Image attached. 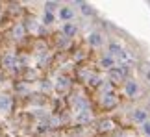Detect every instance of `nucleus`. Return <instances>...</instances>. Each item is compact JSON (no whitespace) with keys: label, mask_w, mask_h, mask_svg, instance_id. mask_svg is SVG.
<instances>
[{"label":"nucleus","mask_w":150,"mask_h":137,"mask_svg":"<svg viewBox=\"0 0 150 137\" xmlns=\"http://www.w3.org/2000/svg\"><path fill=\"white\" fill-rule=\"evenodd\" d=\"M87 41H89V44L93 48H100L104 43H106V39H104V35L100 32H91L89 33V37H87Z\"/></svg>","instance_id":"nucleus-5"},{"label":"nucleus","mask_w":150,"mask_h":137,"mask_svg":"<svg viewBox=\"0 0 150 137\" xmlns=\"http://www.w3.org/2000/svg\"><path fill=\"white\" fill-rule=\"evenodd\" d=\"M122 52H124V47L119 41H109L108 43V56H111V58H119Z\"/></svg>","instance_id":"nucleus-4"},{"label":"nucleus","mask_w":150,"mask_h":137,"mask_svg":"<svg viewBox=\"0 0 150 137\" xmlns=\"http://www.w3.org/2000/svg\"><path fill=\"white\" fill-rule=\"evenodd\" d=\"M115 104H117V96H115L113 93H106V95H104V106H106V107H111Z\"/></svg>","instance_id":"nucleus-9"},{"label":"nucleus","mask_w":150,"mask_h":137,"mask_svg":"<svg viewBox=\"0 0 150 137\" xmlns=\"http://www.w3.org/2000/svg\"><path fill=\"white\" fill-rule=\"evenodd\" d=\"M108 74H109V82H113V83H122V82H126V74H128V68H126L124 65H119V67L111 68V71H109Z\"/></svg>","instance_id":"nucleus-1"},{"label":"nucleus","mask_w":150,"mask_h":137,"mask_svg":"<svg viewBox=\"0 0 150 137\" xmlns=\"http://www.w3.org/2000/svg\"><path fill=\"white\" fill-rule=\"evenodd\" d=\"M100 67L102 68H106V71L109 72V71H111V68H115V58H111V56H104V58L100 59Z\"/></svg>","instance_id":"nucleus-7"},{"label":"nucleus","mask_w":150,"mask_h":137,"mask_svg":"<svg viewBox=\"0 0 150 137\" xmlns=\"http://www.w3.org/2000/svg\"><path fill=\"white\" fill-rule=\"evenodd\" d=\"M141 133L145 135V137H150V119L145 124H141Z\"/></svg>","instance_id":"nucleus-10"},{"label":"nucleus","mask_w":150,"mask_h":137,"mask_svg":"<svg viewBox=\"0 0 150 137\" xmlns=\"http://www.w3.org/2000/svg\"><path fill=\"white\" fill-rule=\"evenodd\" d=\"M139 83L135 82V80H126L124 82V93H126V96H130V98H137L139 96Z\"/></svg>","instance_id":"nucleus-2"},{"label":"nucleus","mask_w":150,"mask_h":137,"mask_svg":"<svg viewBox=\"0 0 150 137\" xmlns=\"http://www.w3.org/2000/svg\"><path fill=\"white\" fill-rule=\"evenodd\" d=\"M82 11H83V13H87V15H91V13H93V11L89 9V6H87V4H82Z\"/></svg>","instance_id":"nucleus-12"},{"label":"nucleus","mask_w":150,"mask_h":137,"mask_svg":"<svg viewBox=\"0 0 150 137\" xmlns=\"http://www.w3.org/2000/svg\"><path fill=\"white\" fill-rule=\"evenodd\" d=\"M43 22L45 24H52L54 22V15L50 13V11H45V17H43Z\"/></svg>","instance_id":"nucleus-11"},{"label":"nucleus","mask_w":150,"mask_h":137,"mask_svg":"<svg viewBox=\"0 0 150 137\" xmlns=\"http://www.w3.org/2000/svg\"><path fill=\"white\" fill-rule=\"evenodd\" d=\"M59 19L63 20V22H71L72 19H74V9L71 8V6H63V8H59Z\"/></svg>","instance_id":"nucleus-6"},{"label":"nucleus","mask_w":150,"mask_h":137,"mask_svg":"<svg viewBox=\"0 0 150 137\" xmlns=\"http://www.w3.org/2000/svg\"><path fill=\"white\" fill-rule=\"evenodd\" d=\"M108 128H111V122H108V121L102 122V128H100V130H108Z\"/></svg>","instance_id":"nucleus-13"},{"label":"nucleus","mask_w":150,"mask_h":137,"mask_svg":"<svg viewBox=\"0 0 150 137\" xmlns=\"http://www.w3.org/2000/svg\"><path fill=\"white\" fill-rule=\"evenodd\" d=\"M145 80L150 83V68H146V72H145Z\"/></svg>","instance_id":"nucleus-14"},{"label":"nucleus","mask_w":150,"mask_h":137,"mask_svg":"<svg viewBox=\"0 0 150 137\" xmlns=\"http://www.w3.org/2000/svg\"><path fill=\"white\" fill-rule=\"evenodd\" d=\"M76 32H78V28H76L74 22H65V24H63V33H65V37H74Z\"/></svg>","instance_id":"nucleus-8"},{"label":"nucleus","mask_w":150,"mask_h":137,"mask_svg":"<svg viewBox=\"0 0 150 137\" xmlns=\"http://www.w3.org/2000/svg\"><path fill=\"white\" fill-rule=\"evenodd\" d=\"M148 119H150L148 117V111L143 109V107H137V109L132 111V121H134L135 124H139V126H141V124H145Z\"/></svg>","instance_id":"nucleus-3"}]
</instances>
